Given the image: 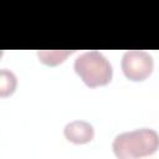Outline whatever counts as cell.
Listing matches in <instances>:
<instances>
[{
	"label": "cell",
	"instance_id": "obj_1",
	"mask_svg": "<svg viewBox=\"0 0 159 159\" xmlns=\"http://www.w3.org/2000/svg\"><path fill=\"white\" fill-rule=\"evenodd\" d=\"M158 145V133L150 128H140L118 134L112 143V149L119 159H134L154 154Z\"/></svg>",
	"mask_w": 159,
	"mask_h": 159
},
{
	"label": "cell",
	"instance_id": "obj_2",
	"mask_svg": "<svg viewBox=\"0 0 159 159\" xmlns=\"http://www.w3.org/2000/svg\"><path fill=\"white\" fill-rule=\"evenodd\" d=\"M73 68L83 83L91 88L108 84L113 76L112 65L107 57L98 51L81 53L75 60Z\"/></svg>",
	"mask_w": 159,
	"mask_h": 159
},
{
	"label": "cell",
	"instance_id": "obj_3",
	"mask_svg": "<svg viewBox=\"0 0 159 159\" xmlns=\"http://www.w3.org/2000/svg\"><path fill=\"white\" fill-rule=\"evenodd\" d=\"M122 71L124 76L134 82L147 80L154 68L153 57L143 50H129L122 57Z\"/></svg>",
	"mask_w": 159,
	"mask_h": 159
},
{
	"label": "cell",
	"instance_id": "obj_4",
	"mask_svg": "<svg viewBox=\"0 0 159 159\" xmlns=\"http://www.w3.org/2000/svg\"><path fill=\"white\" fill-rule=\"evenodd\" d=\"M63 134L66 139L73 144H86L93 139L94 129L91 123L78 119L67 123L63 128Z\"/></svg>",
	"mask_w": 159,
	"mask_h": 159
},
{
	"label": "cell",
	"instance_id": "obj_5",
	"mask_svg": "<svg viewBox=\"0 0 159 159\" xmlns=\"http://www.w3.org/2000/svg\"><path fill=\"white\" fill-rule=\"evenodd\" d=\"M17 87L15 73L7 68H0V97L11 96Z\"/></svg>",
	"mask_w": 159,
	"mask_h": 159
},
{
	"label": "cell",
	"instance_id": "obj_6",
	"mask_svg": "<svg viewBox=\"0 0 159 159\" xmlns=\"http://www.w3.org/2000/svg\"><path fill=\"white\" fill-rule=\"evenodd\" d=\"M70 51H62V50H55V51H39L37 56L41 62L48 66H56L58 63H62L67 56L70 55Z\"/></svg>",
	"mask_w": 159,
	"mask_h": 159
},
{
	"label": "cell",
	"instance_id": "obj_7",
	"mask_svg": "<svg viewBox=\"0 0 159 159\" xmlns=\"http://www.w3.org/2000/svg\"><path fill=\"white\" fill-rule=\"evenodd\" d=\"M1 55H2V52H1V51H0V56H1Z\"/></svg>",
	"mask_w": 159,
	"mask_h": 159
}]
</instances>
